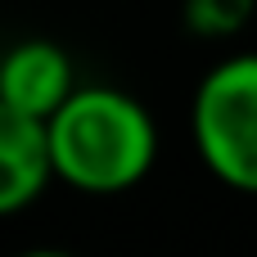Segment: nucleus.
Here are the masks:
<instances>
[{
	"label": "nucleus",
	"mask_w": 257,
	"mask_h": 257,
	"mask_svg": "<svg viewBox=\"0 0 257 257\" xmlns=\"http://www.w3.org/2000/svg\"><path fill=\"white\" fill-rule=\"evenodd\" d=\"M77 86L72 54L50 36H27L0 54V99L36 122H50Z\"/></svg>",
	"instance_id": "obj_3"
},
{
	"label": "nucleus",
	"mask_w": 257,
	"mask_h": 257,
	"mask_svg": "<svg viewBox=\"0 0 257 257\" xmlns=\"http://www.w3.org/2000/svg\"><path fill=\"white\" fill-rule=\"evenodd\" d=\"M253 9H257V0H185L181 18L203 41H230L248 27Z\"/></svg>",
	"instance_id": "obj_5"
},
{
	"label": "nucleus",
	"mask_w": 257,
	"mask_h": 257,
	"mask_svg": "<svg viewBox=\"0 0 257 257\" xmlns=\"http://www.w3.org/2000/svg\"><path fill=\"white\" fill-rule=\"evenodd\" d=\"M190 140L221 185L257 194V50L226 54L203 72L190 99Z\"/></svg>",
	"instance_id": "obj_2"
},
{
	"label": "nucleus",
	"mask_w": 257,
	"mask_h": 257,
	"mask_svg": "<svg viewBox=\"0 0 257 257\" xmlns=\"http://www.w3.org/2000/svg\"><path fill=\"white\" fill-rule=\"evenodd\" d=\"M45 136L54 181L90 199L136 190L158 163V122L122 86H77Z\"/></svg>",
	"instance_id": "obj_1"
},
{
	"label": "nucleus",
	"mask_w": 257,
	"mask_h": 257,
	"mask_svg": "<svg viewBox=\"0 0 257 257\" xmlns=\"http://www.w3.org/2000/svg\"><path fill=\"white\" fill-rule=\"evenodd\" d=\"M54 181L45 122L9 108L0 99V217L32 208Z\"/></svg>",
	"instance_id": "obj_4"
}]
</instances>
